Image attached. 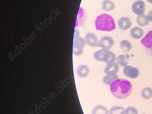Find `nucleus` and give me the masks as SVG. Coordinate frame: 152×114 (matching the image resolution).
<instances>
[{"instance_id": "obj_10", "label": "nucleus", "mask_w": 152, "mask_h": 114, "mask_svg": "<svg viewBox=\"0 0 152 114\" xmlns=\"http://www.w3.org/2000/svg\"><path fill=\"white\" fill-rule=\"evenodd\" d=\"M131 20L127 17H122L119 19L118 22L119 28L122 30L125 31L129 29L132 26Z\"/></svg>"}, {"instance_id": "obj_5", "label": "nucleus", "mask_w": 152, "mask_h": 114, "mask_svg": "<svg viewBox=\"0 0 152 114\" xmlns=\"http://www.w3.org/2000/svg\"><path fill=\"white\" fill-rule=\"evenodd\" d=\"M132 9L136 15L140 16L145 13L146 5L142 0H137L132 3Z\"/></svg>"}, {"instance_id": "obj_11", "label": "nucleus", "mask_w": 152, "mask_h": 114, "mask_svg": "<svg viewBox=\"0 0 152 114\" xmlns=\"http://www.w3.org/2000/svg\"><path fill=\"white\" fill-rule=\"evenodd\" d=\"M119 71V66L118 63H114L113 64H107L104 69V72L107 75L117 74Z\"/></svg>"}, {"instance_id": "obj_6", "label": "nucleus", "mask_w": 152, "mask_h": 114, "mask_svg": "<svg viewBox=\"0 0 152 114\" xmlns=\"http://www.w3.org/2000/svg\"><path fill=\"white\" fill-rule=\"evenodd\" d=\"M124 73L126 77L131 79H136L139 76V70L136 67L127 65L124 68Z\"/></svg>"}, {"instance_id": "obj_15", "label": "nucleus", "mask_w": 152, "mask_h": 114, "mask_svg": "<svg viewBox=\"0 0 152 114\" xmlns=\"http://www.w3.org/2000/svg\"><path fill=\"white\" fill-rule=\"evenodd\" d=\"M141 43L145 47L152 48V31H149L141 40Z\"/></svg>"}, {"instance_id": "obj_20", "label": "nucleus", "mask_w": 152, "mask_h": 114, "mask_svg": "<svg viewBox=\"0 0 152 114\" xmlns=\"http://www.w3.org/2000/svg\"><path fill=\"white\" fill-rule=\"evenodd\" d=\"M117 63L122 67H126L128 65L129 59L127 56L124 54H121L117 58Z\"/></svg>"}, {"instance_id": "obj_14", "label": "nucleus", "mask_w": 152, "mask_h": 114, "mask_svg": "<svg viewBox=\"0 0 152 114\" xmlns=\"http://www.w3.org/2000/svg\"><path fill=\"white\" fill-rule=\"evenodd\" d=\"M118 79H119L118 75L117 74H109L103 77L102 82L104 84L110 86Z\"/></svg>"}, {"instance_id": "obj_17", "label": "nucleus", "mask_w": 152, "mask_h": 114, "mask_svg": "<svg viewBox=\"0 0 152 114\" xmlns=\"http://www.w3.org/2000/svg\"><path fill=\"white\" fill-rule=\"evenodd\" d=\"M91 114H109V112L105 106L99 104L93 109Z\"/></svg>"}, {"instance_id": "obj_18", "label": "nucleus", "mask_w": 152, "mask_h": 114, "mask_svg": "<svg viewBox=\"0 0 152 114\" xmlns=\"http://www.w3.org/2000/svg\"><path fill=\"white\" fill-rule=\"evenodd\" d=\"M120 45L121 50L125 53L129 52L132 49V44L131 42L127 40L121 41L120 43Z\"/></svg>"}, {"instance_id": "obj_25", "label": "nucleus", "mask_w": 152, "mask_h": 114, "mask_svg": "<svg viewBox=\"0 0 152 114\" xmlns=\"http://www.w3.org/2000/svg\"><path fill=\"white\" fill-rule=\"evenodd\" d=\"M79 35H80V32L77 29H75V30L74 39H76V37L79 36Z\"/></svg>"}, {"instance_id": "obj_23", "label": "nucleus", "mask_w": 152, "mask_h": 114, "mask_svg": "<svg viewBox=\"0 0 152 114\" xmlns=\"http://www.w3.org/2000/svg\"><path fill=\"white\" fill-rule=\"evenodd\" d=\"M138 110L135 107L130 106L125 110V114H138Z\"/></svg>"}, {"instance_id": "obj_9", "label": "nucleus", "mask_w": 152, "mask_h": 114, "mask_svg": "<svg viewBox=\"0 0 152 114\" xmlns=\"http://www.w3.org/2000/svg\"><path fill=\"white\" fill-rule=\"evenodd\" d=\"M87 15L86 12L83 8L80 7L77 15L75 27H80L83 26L87 20Z\"/></svg>"}, {"instance_id": "obj_8", "label": "nucleus", "mask_w": 152, "mask_h": 114, "mask_svg": "<svg viewBox=\"0 0 152 114\" xmlns=\"http://www.w3.org/2000/svg\"><path fill=\"white\" fill-rule=\"evenodd\" d=\"M85 40L88 45L92 47H100L99 41L94 33H90L85 36Z\"/></svg>"}, {"instance_id": "obj_3", "label": "nucleus", "mask_w": 152, "mask_h": 114, "mask_svg": "<svg viewBox=\"0 0 152 114\" xmlns=\"http://www.w3.org/2000/svg\"><path fill=\"white\" fill-rule=\"evenodd\" d=\"M94 57L96 60L104 62L107 64H113L117 60L116 55L113 52L103 48L96 52Z\"/></svg>"}, {"instance_id": "obj_24", "label": "nucleus", "mask_w": 152, "mask_h": 114, "mask_svg": "<svg viewBox=\"0 0 152 114\" xmlns=\"http://www.w3.org/2000/svg\"><path fill=\"white\" fill-rule=\"evenodd\" d=\"M147 17L148 19L149 22H152V9L150 10L149 12L148 13Z\"/></svg>"}, {"instance_id": "obj_19", "label": "nucleus", "mask_w": 152, "mask_h": 114, "mask_svg": "<svg viewBox=\"0 0 152 114\" xmlns=\"http://www.w3.org/2000/svg\"><path fill=\"white\" fill-rule=\"evenodd\" d=\"M137 22L138 25L141 27L148 26L149 23L147 17L145 15L138 16L137 18Z\"/></svg>"}, {"instance_id": "obj_13", "label": "nucleus", "mask_w": 152, "mask_h": 114, "mask_svg": "<svg viewBox=\"0 0 152 114\" xmlns=\"http://www.w3.org/2000/svg\"><path fill=\"white\" fill-rule=\"evenodd\" d=\"M90 73V68L87 65H81L77 68V73L80 78L87 77Z\"/></svg>"}, {"instance_id": "obj_16", "label": "nucleus", "mask_w": 152, "mask_h": 114, "mask_svg": "<svg viewBox=\"0 0 152 114\" xmlns=\"http://www.w3.org/2000/svg\"><path fill=\"white\" fill-rule=\"evenodd\" d=\"M102 9L106 12L113 11L115 8V4L110 0H104L102 2Z\"/></svg>"}, {"instance_id": "obj_7", "label": "nucleus", "mask_w": 152, "mask_h": 114, "mask_svg": "<svg viewBox=\"0 0 152 114\" xmlns=\"http://www.w3.org/2000/svg\"><path fill=\"white\" fill-rule=\"evenodd\" d=\"M114 43V41L112 37L107 36L102 37L99 40L100 47L107 50L111 49L113 46Z\"/></svg>"}, {"instance_id": "obj_12", "label": "nucleus", "mask_w": 152, "mask_h": 114, "mask_svg": "<svg viewBox=\"0 0 152 114\" xmlns=\"http://www.w3.org/2000/svg\"><path fill=\"white\" fill-rule=\"evenodd\" d=\"M144 31L140 27H135L130 30V35L132 37L135 39H139L143 36Z\"/></svg>"}, {"instance_id": "obj_21", "label": "nucleus", "mask_w": 152, "mask_h": 114, "mask_svg": "<svg viewBox=\"0 0 152 114\" xmlns=\"http://www.w3.org/2000/svg\"><path fill=\"white\" fill-rule=\"evenodd\" d=\"M141 96L145 99H149L152 97V88L146 87L143 88L141 92Z\"/></svg>"}, {"instance_id": "obj_27", "label": "nucleus", "mask_w": 152, "mask_h": 114, "mask_svg": "<svg viewBox=\"0 0 152 114\" xmlns=\"http://www.w3.org/2000/svg\"></svg>"}, {"instance_id": "obj_2", "label": "nucleus", "mask_w": 152, "mask_h": 114, "mask_svg": "<svg viewBox=\"0 0 152 114\" xmlns=\"http://www.w3.org/2000/svg\"><path fill=\"white\" fill-rule=\"evenodd\" d=\"M95 25L97 30L111 31L115 30V22L111 15L104 13L97 17L95 21Z\"/></svg>"}, {"instance_id": "obj_1", "label": "nucleus", "mask_w": 152, "mask_h": 114, "mask_svg": "<svg viewBox=\"0 0 152 114\" xmlns=\"http://www.w3.org/2000/svg\"><path fill=\"white\" fill-rule=\"evenodd\" d=\"M132 84L129 81L124 79H118L110 85V91L117 98L125 99L132 92Z\"/></svg>"}, {"instance_id": "obj_26", "label": "nucleus", "mask_w": 152, "mask_h": 114, "mask_svg": "<svg viewBox=\"0 0 152 114\" xmlns=\"http://www.w3.org/2000/svg\"><path fill=\"white\" fill-rule=\"evenodd\" d=\"M148 2L150 3H152V0H147Z\"/></svg>"}, {"instance_id": "obj_4", "label": "nucleus", "mask_w": 152, "mask_h": 114, "mask_svg": "<svg viewBox=\"0 0 152 114\" xmlns=\"http://www.w3.org/2000/svg\"><path fill=\"white\" fill-rule=\"evenodd\" d=\"M86 41L83 37L74 39L73 43V53L75 56H80L83 53V48L86 45Z\"/></svg>"}, {"instance_id": "obj_22", "label": "nucleus", "mask_w": 152, "mask_h": 114, "mask_svg": "<svg viewBox=\"0 0 152 114\" xmlns=\"http://www.w3.org/2000/svg\"><path fill=\"white\" fill-rule=\"evenodd\" d=\"M109 114H125V110L121 106H114L109 110Z\"/></svg>"}]
</instances>
